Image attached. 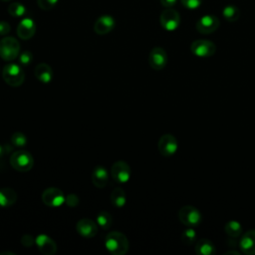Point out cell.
I'll return each instance as SVG.
<instances>
[{"label": "cell", "mask_w": 255, "mask_h": 255, "mask_svg": "<svg viewBox=\"0 0 255 255\" xmlns=\"http://www.w3.org/2000/svg\"><path fill=\"white\" fill-rule=\"evenodd\" d=\"M105 246L113 255H125L129 251L130 242L124 233L120 231H112L106 236Z\"/></svg>", "instance_id": "1"}, {"label": "cell", "mask_w": 255, "mask_h": 255, "mask_svg": "<svg viewBox=\"0 0 255 255\" xmlns=\"http://www.w3.org/2000/svg\"><path fill=\"white\" fill-rule=\"evenodd\" d=\"M2 77L6 84L11 87H19L24 83L25 73L21 66L15 63H9L2 70Z\"/></svg>", "instance_id": "2"}, {"label": "cell", "mask_w": 255, "mask_h": 255, "mask_svg": "<svg viewBox=\"0 0 255 255\" xmlns=\"http://www.w3.org/2000/svg\"><path fill=\"white\" fill-rule=\"evenodd\" d=\"M11 167L20 172H27L34 166V159L27 151H16L10 157Z\"/></svg>", "instance_id": "3"}, {"label": "cell", "mask_w": 255, "mask_h": 255, "mask_svg": "<svg viewBox=\"0 0 255 255\" xmlns=\"http://www.w3.org/2000/svg\"><path fill=\"white\" fill-rule=\"evenodd\" d=\"M20 54V44L14 37H4L0 40V57L4 61H13Z\"/></svg>", "instance_id": "4"}, {"label": "cell", "mask_w": 255, "mask_h": 255, "mask_svg": "<svg viewBox=\"0 0 255 255\" xmlns=\"http://www.w3.org/2000/svg\"><path fill=\"white\" fill-rule=\"evenodd\" d=\"M178 219L179 221L188 226V227H196L202 222V213L201 212L193 207V206H184L178 212Z\"/></svg>", "instance_id": "5"}, {"label": "cell", "mask_w": 255, "mask_h": 255, "mask_svg": "<svg viewBox=\"0 0 255 255\" xmlns=\"http://www.w3.org/2000/svg\"><path fill=\"white\" fill-rule=\"evenodd\" d=\"M42 202L45 206L49 208H60L65 203V196L64 193L57 187H48L46 188L41 196Z\"/></svg>", "instance_id": "6"}, {"label": "cell", "mask_w": 255, "mask_h": 255, "mask_svg": "<svg viewBox=\"0 0 255 255\" xmlns=\"http://www.w3.org/2000/svg\"><path fill=\"white\" fill-rule=\"evenodd\" d=\"M190 51L197 57L208 58V57H212L215 53L216 46L214 43H212L210 40L200 39L191 43Z\"/></svg>", "instance_id": "7"}, {"label": "cell", "mask_w": 255, "mask_h": 255, "mask_svg": "<svg viewBox=\"0 0 255 255\" xmlns=\"http://www.w3.org/2000/svg\"><path fill=\"white\" fill-rule=\"evenodd\" d=\"M111 175L116 182L123 184V183H126L130 180L131 175H132V170H131L130 166L128 165L126 162L119 161V162H116L112 166Z\"/></svg>", "instance_id": "8"}, {"label": "cell", "mask_w": 255, "mask_h": 255, "mask_svg": "<svg viewBox=\"0 0 255 255\" xmlns=\"http://www.w3.org/2000/svg\"><path fill=\"white\" fill-rule=\"evenodd\" d=\"M160 22L165 30L174 31L180 24V16L176 10L172 8H167L162 12L160 16Z\"/></svg>", "instance_id": "9"}, {"label": "cell", "mask_w": 255, "mask_h": 255, "mask_svg": "<svg viewBox=\"0 0 255 255\" xmlns=\"http://www.w3.org/2000/svg\"><path fill=\"white\" fill-rule=\"evenodd\" d=\"M178 148L177 140L171 134L163 135L158 143V149L162 156L171 157L173 156Z\"/></svg>", "instance_id": "10"}, {"label": "cell", "mask_w": 255, "mask_h": 255, "mask_svg": "<svg viewBox=\"0 0 255 255\" xmlns=\"http://www.w3.org/2000/svg\"><path fill=\"white\" fill-rule=\"evenodd\" d=\"M168 54L162 47H155L149 55L150 66L157 71L163 70L168 64Z\"/></svg>", "instance_id": "11"}, {"label": "cell", "mask_w": 255, "mask_h": 255, "mask_svg": "<svg viewBox=\"0 0 255 255\" xmlns=\"http://www.w3.org/2000/svg\"><path fill=\"white\" fill-rule=\"evenodd\" d=\"M219 19L214 15H205L197 22V30L202 34H212L219 27Z\"/></svg>", "instance_id": "12"}, {"label": "cell", "mask_w": 255, "mask_h": 255, "mask_svg": "<svg viewBox=\"0 0 255 255\" xmlns=\"http://www.w3.org/2000/svg\"><path fill=\"white\" fill-rule=\"evenodd\" d=\"M98 223L94 222L92 219L89 218H82L76 224L77 232L85 238H93L99 232Z\"/></svg>", "instance_id": "13"}, {"label": "cell", "mask_w": 255, "mask_h": 255, "mask_svg": "<svg viewBox=\"0 0 255 255\" xmlns=\"http://www.w3.org/2000/svg\"><path fill=\"white\" fill-rule=\"evenodd\" d=\"M35 244L44 255H54L57 252L56 242L46 234H39L35 238Z\"/></svg>", "instance_id": "14"}, {"label": "cell", "mask_w": 255, "mask_h": 255, "mask_svg": "<svg viewBox=\"0 0 255 255\" xmlns=\"http://www.w3.org/2000/svg\"><path fill=\"white\" fill-rule=\"evenodd\" d=\"M116 26L115 19L110 15H102L100 16L95 24H94V31L98 35H106L113 31Z\"/></svg>", "instance_id": "15"}, {"label": "cell", "mask_w": 255, "mask_h": 255, "mask_svg": "<svg viewBox=\"0 0 255 255\" xmlns=\"http://www.w3.org/2000/svg\"><path fill=\"white\" fill-rule=\"evenodd\" d=\"M36 33V24L31 18L22 19L17 26V35L22 40L31 39Z\"/></svg>", "instance_id": "16"}, {"label": "cell", "mask_w": 255, "mask_h": 255, "mask_svg": "<svg viewBox=\"0 0 255 255\" xmlns=\"http://www.w3.org/2000/svg\"><path fill=\"white\" fill-rule=\"evenodd\" d=\"M239 247L245 254H255V229H250L241 236Z\"/></svg>", "instance_id": "17"}, {"label": "cell", "mask_w": 255, "mask_h": 255, "mask_svg": "<svg viewBox=\"0 0 255 255\" xmlns=\"http://www.w3.org/2000/svg\"><path fill=\"white\" fill-rule=\"evenodd\" d=\"M17 202L16 191L10 187L0 189V208L7 209L12 207Z\"/></svg>", "instance_id": "18"}, {"label": "cell", "mask_w": 255, "mask_h": 255, "mask_svg": "<svg viewBox=\"0 0 255 255\" xmlns=\"http://www.w3.org/2000/svg\"><path fill=\"white\" fill-rule=\"evenodd\" d=\"M92 182L93 184L98 187V188H103L105 187L108 182H109V174L107 170L102 167V166H98L96 167L93 171H92Z\"/></svg>", "instance_id": "19"}, {"label": "cell", "mask_w": 255, "mask_h": 255, "mask_svg": "<svg viewBox=\"0 0 255 255\" xmlns=\"http://www.w3.org/2000/svg\"><path fill=\"white\" fill-rule=\"evenodd\" d=\"M36 78L44 84H48L53 79V70L47 63H39L35 67Z\"/></svg>", "instance_id": "20"}, {"label": "cell", "mask_w": 255, "mask_h": 255, "mask_svg": "<svg viewBox=\"0 0 255 255\" xmlns=\"http://www.w3.org/2000/svg\"><path fill=\"white\" fill-rule=\"evenodd\" d=\"M196 252L199 255H213L216 252V249L210 239L202 238L197 241Z\"/></svg>", "instance_id": "21"}, {"label": "cell", "mask_w": 255, "mask_h": 255, "mask_svg": "<svg viewBox=\"0 0 255 255\" xmlns=\"http://www.w3.org/2000/svg\"><path fill=\"white\" fill-rule=\"evenodd\" d=\"M111 203L114 207L118 209H122L126 206L127 196L125 190L122 187H116L111 194Z\"/></svg>", "instance_id": "22"}, {"label": "cell", "mask_w": 255, "mask_h": 255, "mask_svg": "<svg viewBox=\"0 0 255 255\" xmlns=\"http://www.w3.org/2000/svg\"><path fill=\"white\" fill-rule=\"evenodd\" d=\"M224 231L229 237L236 238L242 234V226L236 220H229L224 225Z\"/></svg>", "instance_id": "23"}, {"label": "cell", "mask_w": 255, "mask_h": 255, "mask_svg": "<svg viewBox=\"0 0 255 255\" xmlns=\"http://www.w3.org/2000/svg\"><path fill=\"white\" fill-rule=\"evenodd\" d=\"M222 15H223V17H224V19L226 21H228V22H235L240 17V10L235 5L229 4V5H226L223 8Z\"/></svg>", "instance_id": "24"}, {"label": "cell", "mask_w": 255, "mask_h": 255, "mask_svg": "<svg viewBox=\"0 0 255 255\" xmlns=\"http://www.w3.org/2000/svg\"><path fill=\"white\" fill-rule=\"evenodd\" d=\"M97 223L104 230L110 229L112 226V223H113V217H112L111 213L108 212H105V211L100 212L97 215Z\"/></svg>", "instance_id": "25"}, {"label": "cell", "mask_w": 255, "mask_h": 255, "mask_svg": "<svg viewBox=\"0 0 255 255\" xmlns=\"http://www.w3.org/2000/svg\"><path fill=\"white\" fill-rule=\"evenodd\" d=\"M8 12L13 17H22L26 14V7L19 2H14L8 6Z\"/></svg>", "instance_id": "26"}, {"label": "cell", "mask_w": 255, "mask_h": 255, "mask_svg": "<svg viewBox=\"0 0 255 255\" xmlns=\"http://www.w3.org/2000/svg\"><path fill=\"white\" fill-rule=\"evenodd\" d=\"M182 242L186 245H191L197 241V232L193 227H188L181 234Z\"/></svg>", "instance_id": "27"}, {"label": "cell", "mask_w": 255, "mask_h": 255, "mask_svg": "<svg viewBox=\"0 0 255 255\" xmlns=\"http://www.w3.org/2000/svg\"><path fill=\"white\" fill-rule=\"evenodd\" d=\"M10 142H11V145H13L14 147L23 148V147H25V146L27 145L28 139H27V137H26L23 133L16 132V133H14V134L11 136Z\"/></svg>", "instance_id": "28"}, {"label": "cell", "mask_w": 255, "mask_h": 255, "mask_svg": "<svg viewBox=\"0 0 255 255\" xmlns=\"http://www.w3.org/2000/svg\"><path fill=\"white\" fill-rule=\"evenodd\" d=\"M59 0H37V4L38 6L42 9V10H51L52 8H54Z\"/></svg>", "instance_id": "29"}, {"label": "cell", "mask_w": 255, "mask_h": 255, "mask_svg": "<svg viewBox=\"0 0 255 255\" xmlns=\"http://www.w3.org/2000/svg\"><path fill=\"white\" fill-rule=\"evenodd\" d=\"M33 61V54L30 51H24L19 54V63L22 66H29Z\"/></svg>", "instance_id": "30"}, {"label": "cell", "mask_w": 255, "mask_h": 255, "mask_svg": "<svg viewBox=\"0 0 255 255\" xmlns=\"http://www.w3.org/2000/svg\"><path fill=\"white\" fill-rule=\"evenodd\" d=\"M181 4L187 9H197L202 5L203 0H180Z\"/></svg>", "instance_id": "31"}, {"label": "cell", "mask_w": 255, "mask_h": 255, "mask_svg": "<svg viewBox=\"0 0 255 255\" xmlns=\"http://www.w3.org/2000/svg\"><path fill=\"white\" fill-rule=\"evenodd\" d=\"M65 203L66 205L69 207V208H76L78 207L79 203H80V200H79V197L75 194H69L66 198H65Z\"/></svg>", "instance_id": "32"}, {"label": "cell", "mask_w": 255, "mask_h": 255, "mask_svg": "<svg viewBox=\"0 0 255 255\" xmlns=\"http://www.w3.org/2000/svg\"><path fill=\"white\" fill-rule=\"evenodd\" d=\"M20 243L26 247V248H30L35 244V238L30 235V234H24L21 238H20Z\"/></svg>", "instance_id": "33"}, {"label": "cell", "mask_w": 255, "mask_h": 255, "mask_svg": "<svg viewBox=\"0 0 255 255\" xmlns=\"http://www.w3.org/2000/svg\"><path fill=\"white\" fill-rule=\"evenodd\" d=\"M11 30V26L6 21H0V36L7 35Z\"/></svg>", "instance_id": "34"}, {"label": "cell", "mask_w": 255, "mask_h": 255, "mask_svg": "<svg viewBox=\"0 0 255 255\" xmlns=\"http://www.w3.org/2000/svg\"><path fill=\"white\" fill-rule=\"evenodd\" d=\"M177 0H161V4L166 8H171L175 5Z\"/></svg>", "instance_id": "35"}, {"label": "cell", "mask_w": 255, "mask_h": 255, "mask_svg": "<svg viewBox=\"0 0 255 255\" xmlns=\"http://www.w3.org/2000/svg\"><path fill=\"white\" fill-rule=\"evenodd\" d=\"M4 152H5V150L3 149V147H2V146H0V159H1V158L3 157Z\"/></svg>", "instance_id": "36"}, {"label": "cell", "mask_w": 255, "mask_h": 255, "mask_svg": "<svg viewBox=\"0 0 255 255\" xmlns=\"http://www.w3.org/2000/svg\"><path fill=\"white\" fill-rule=\"evenodd\" d=\"M5 254H8V255H15L14 253H12V252H2V253H0V255H5Z\"/></svg>", "instance_id": "37"}, {"label": "cell", "mask_w": 255, "mask_h": 255, "mask_svg": "<svg viewBox=\"0 0 255 255\" xmlns=\"http://www.w3.org/2000/svg\"><path fill=\"white\" fill-rule=\"evenodd\" d=\"M225 254H236V255H238L239 253L237 251H227Z\"/></svg>", "instance_id": "38"}, {"label": "cell", "mask_w": 255, "mask_h": 255, "mask_svg": "<svg viewBox=\"0 0 255 255\" xmlns=\"http://www.w3.org/2000/svg\"><path fill=\"white\" fill-rule=\"evenodd\" d=\"M2 1H5V2H8V1H11V0H2Z\"/></svg>", "instance_id": "39"}]
</instances>
